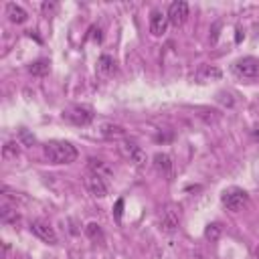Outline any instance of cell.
Here are the masks:
<instances>
[{
	"instance_id": "ac0fdd59",
	"label": "cell",
	"mask_w": 259,
	"mask_h": 259,
	"mask_svg": "<svg viewBox=\"0 0 259 259\" xmlns=\"http://www.w3.org/2000/svg\"><path fill=\"white\" fill-rule=\"evenodd\" d=\"M49 69H51V63H49L47 59H38V61H34V63L28 67V71H30L34 77H42V75H47Z\"/></svg>"
},
{
	"instance_id": "7c38bea8",
	"label": "cell",
	"mask_w": 259,
	"mask_h": 259,
	"mask_svg": "<svg viewBox=\"0 0 259 259\" xmlns=\"http://www.w3.org/2000/svg\"><path fill=\"white\" fill-rule=\"evenodd\" d=\"M6 14H8V18H10L12 22H16V24H22V22L28 18V12H26L22 6L14 4V2H10V4L6 6Z\"/></svg>"
},
{
	"instance_id": "5b68a950",
	"label": "cell",
	"mask_w": 259,
	"mask_h": 259,
	"mask_svg": "<svg viewBox=\"0 0 259 259\" xmlns=\"http://www.w3.org/2000/svg\"><path fill=\"white\" fill-rule=\"evenodd\" d=\"M166 16H168V22H170L172 26L184 24V20L188 18V4H186L184 0L172 2L170 8H168V12H166Z\"/></svg>"
},
{
	"instance_id": "603a6c76",
	"label": "cell",
	"mask_w": 259,
	"mask_h": 259,
	"mask_svg": "<svg viewBox=\"0 0 259 259\" xmlns=\"http://www.w3.org/2000/svg\"><path fill=\"white\" fill-rule=\"evenodd\" d=\"M55 8H57L55 2H45V4H42V12H45V14H51Z\"/></svg>"
},
{
	"instance_id": "ffe728a7",
	"label": "cell",
	"mask_w": 259,
	"mask_h": 259,
	"mask_svg": "<svg viewBox=\"0 0 259 259\" xmlns=\"http://www.w3.org/2000/svg\"><path fill=\"white\" fill-rule=\"evenodd\" d=\"M221 233H223V227H221L219 223H210V225H206V229H204V237H206L210 243L219 241Z\"/></svg>"
},
{
	"instance_id": "9a60e30c",
	"label": "cell",
	"mask_w": 259,
	"mask_h": 259,
	"mask_svg": "<svg viewBox=\"0 0 259 259\" xmlns=\"http://www.w3.org/2000/svg\"><path fill=\"white\" fill-rule=\"evenodd\" d=\"M154 168L160 174H170V170H172V158L168 154H164V152H158L154 156Z\"/></svg>"
},
{
	"instance_id": "8992f818",
	"label": "cell",
	"mask_w": 259,
	"mask_h": 259,
	"mask_svg": "<svg viewBox=\"0 0 259 259\" xmlns=\"http://www.w3.org/2000/svg\"><path fill=\"white\" fill-rule=\"evenodd\" d=\"M30 233H32L34 237H38L40 241L49 243V245H55V243H57V233H55V229H53L49 223H45V221H32V223H30Z\"/></svg>"
},
{
	"instance_id": "e0dca14e",
	"label": "cell",
	"mask_w": 259,
	"mask_h": 259,
	"mask_svg": "<svg viewBox=\"0 0 259 259\" xmlns=\"http://www.w3.org/2000/svg\"><path fill=\"white\" fill-rule=\"evenodd\" d=\"M198 81H208V79H219L221 77V69L214 65H202L198 71Z\"/></svg>"
},
{
	"instance_id": "30bf717a",
	"label": "cell",
	"mask_w": 259,
	"mask_h": 259,
	"mask_svg": "<svg viewBox=\"0 0 259 259\" xmlns=\"http://www.w3.org/2000/svg\"><path fill=\"white\" fill-rule=\"evenodd\" d=\"M121 152H123L132 162H136V164H144V162H146V154H144V150H142L136 142H132V140L121 142Z\"/></svg>"
},
{
	"instance_id": "7a4b0ae2",
	"label": "cell",
	"mask_w": 259,
	"mask_h": 259,
	"mask_svg": "<svg viewBox=\"0 0 259 259\" xmlns=\"http://www.w3.org/2000/svg\"><path fill=\"white\" fill-rule=\"evenodd\" d=\"M233 71L237 77H243V79H257L259 77V61L255 57H243V59H237L235 65H233Z\"/></svg>"
},
{
	"instance_id": "d6986e66",
	"label": "cell",
	"mask_w": 259,
	"mask_h": 259,
	"mask_svg": "<svg viewBox=\"0 0 259 259\" xmlns=\"http://www.w3.org/2000/svg\"><path fill=\"white\" fill-rule=\"evenodd\" d=\"M18 146H20L18 142H6L4 148H2V156H4V160L18 158V154H20V148H18Z\"/></svg>"
},
{
	"instance_id": "5bb4252c",
	"label": "cell",
	"mask_w": 259,
	"mask_h": 259,
	"mask_svg": "<svg viewBox=\"0 0 259 259\" xmlns=\"http://www.w3.org/2000/svg\"><path fill=\"white\" fill-rule=\"evenodd\" d=\"M101 136L107 140H121L125 136V130L117 123H103L101 125Z\"/></svg>"
},
{
	"instance_id": "7402d4cb",
	"label": "cell",
	"mask_w": 259,
	"mask_h": 259,
	"mask_svg": "<svg viewBox=\"0 0 259 259\" xmlns=\"http://www.w3.org/2000/svg\"><path fill=\"white\" fill-rule=\"evenodd\" d=\"M121 208H123V198H119V200L115 202V210H113V212H115V221H117V223L121 221Z\"/></svg>"
},
{
	"instance_id": "8fae6325",
	"label": "cell",
	"mask_w": 259,
	"mask_h": 259,
	"mask_svg": "<svg viewBox=\"0 0 259 259\" xmlns=\"http://www.w3.org/2000/svg\"><path fill=\"white\" fill-rule=\"evenodd\" d=\"M87 168H89L91 174H97V176H101V178H109V176L113 174L111 168H109V164H107L105 160H101V158H89Z\"/></svg>"
},
{
	"instance_id": "3957f363",
	"label": "cell",
	"mask_w": 259,
	"mask_h": 259,
	"mask_svg": "<svg viewBox=\"0 0 259 259\" xmlns=\"http://www.w3.org/2000/svg\"><path fill=\"white\" fill-rule=\"evenodd\" d=\"M221 200H223V204H225L229 210L237 212V210H241V208L247 204L249 194H247L243 188H229V190H225V192H223Z\"/></svg>"
},
{
	"instance_id": "9c48e42d",
	"label": "cell",
	"mask_w": 259,
	"mask_h": 259,
	"mask_svg": "<svg viewBox=\"0 0 259 259\" xmlns=\"http://www.w3.org/2000/svg\"><path fill=\"white\" fill-rule=\"evenodd\" d=\"M168 24H170L168 22V16L162 10H152V14H150V32L154 36H162L166 32Z\"/></svg>"
},
{
	"instance_id": "277c9868",
	"label": "cell",
	"mask_w": 259,
	"mask_h": 259,
	"mask_svg": "<svg viewBox=\"0 0 259 259\" xmlns=\"http://www.w3.org/2000/svg\"><path fill=\"white\" fill-rule=\"evenodd\" d=\"M63 117H67V119H69L71 123H75V125H87V123L93 121L95 113H93V109H91L89 105H73V107H69V109L63 113Z\"/></svg>"
},
{
	"instance_id": "44dd1931",
	"label": "cell",
	"mask_w": 259,
	"mask_h": 259,
	"mask_svg": "<svg viewBox=\"0 0 259 259\" xmlns=\"http://www.w3.org/2000/svg\"><path fill=\"white\" fill-rule=\"evenodd\" d=\"M85 235L91 239V241H101L103 239V233H101V227L97 223H89L85 227Z\"/></svg>"
},
{
	"instance_id": "52a82bcc",
	"label": "cell",
	"mask_w": 259,
	"mask_h": 259,
	"mask_svg": "<svg viewBox=\"0 0 259 259\" xmlns=\"http://www.w3.org/2000/svg\"><path fill=\"white\" fill-rule=\"evenodd\" d=\"M178 225H180V214L174 206H166L160 214V229L164 233H176L178 231Z\"/></svg>"
},
{
	"instance_id": "2e32d148",
	"label": "cell",
	"mask_w": 259,
	"mask_h": 259,
	"mask_svg": "<svg viewBox=\"0 0 259 259\" xmlns=\"http://www.w3.org/2000/svg\"><path fill=\"white\" fill-rule=\"evenodd\" d=\"M0 219H2V223L10 225V223H16L18 221V212H16V208L12 204L2 202V206H0Z\"/></svg>"
},
{
	"instance_id": "4fadbf2b",
	"label": "cell",
	"mask_w": 259,
	"mask_h": 259,
	"mask_svg": "<svg viewBox=\"0 0 259 259\" xmlns=\"http://www.w3.org/2000/svg\"><path fill=\"white\" fill-rule=\"evenodd\" d=\"M113 71H115V61L109 55H101L97 61V73L101 77H109V75H113Z\"/></svg>"
},
{
	"instance_id": "ba28073f",
	"label": "cell",
	"mask_w": 259,
	"mask_h": 259,
	"mask_svg": "<svg viewBox=\"0 0 259 259\" xmlns=\"http://www.w3.org/2000/svg\"><path fill=\"white\" fill-rule=\"evenodd\" d=\"M85 184H87V188H89V192L93 194V196H97V198H103V196H107V182H105V178H101V176H97V174H87V178H85Z\"/></svg>"
},
{
	"instance_id": "6da1fadb",
	"label": "cell",
	"mask_w": 259,
	"mask_h": 259,
	"mask_svg": "<svg viewBox=\"0 0 259 259\" xmlns=\"http://www.w3.org/2000/svg\"><path fill=\"white\" fill-rule=\"evenodd\" d=\"M45 156L51 164H71L77 160L79 152L71 142L65 140H51L45 144Z\"/></svg>"
},
{
	"instance_id": "cb8c5ba5",
	"label": "cell",
	"mask_w": 259,
	"mask_h": 259,
	"mask_svg": "<svg viewBox=\"0 0 259 259\" xmlns=\"http://www.w3.org/2000/svg\"><path fill=\"white\" fill-rule=\"evenodd\" d=\"M253 136H255V140L259 142V123H255V125H253Z\"/></svg>"
}]
</instances>
